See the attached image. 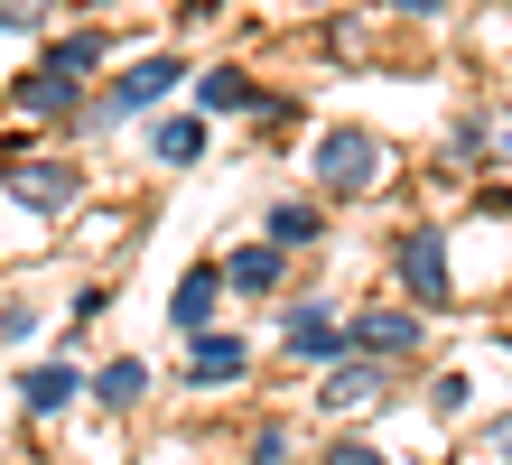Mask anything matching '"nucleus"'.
<instances>
[{
	"label": "nucleus",
	"mask_w": 512,
	"mask_h": 465,
	"mask_svg": "<svg viewBox=\"0 0 512 465\" xmlns=\"http://www.w3.org/2000/svg\"><path fill=\"white\" fill-rule=\"evenodd\" d=\"M243 372H252V345H243V335H215V326H205L196 345H187V382H243Z\"/></svg>",
	"instance_id": "8"
},
{
	"label": "nucleus",
	"mask_w": 512,
	"mask_h": 465,
	"mask_svg": "<svg viewBox=\"0 0 512 465\" xmlns=\"http://www.w3.org/2000/svg\"><path fill=\"white\" fill-rule=\"evenodd\" d=\"M47 66L84 84V75H94V66H103V38H84V28H75V38H56V47H47Z\"/></svg>",
	"instance_id": "17"
},
{
	"label": "nucleus",
	"mask_w": 512,
	"mask_h": 465,
	"mask_svg": "<svg viewBox=\"0 0 512 465\" xmlns=\"http://www.w3.org/2000/svg\"><path fill=\"white\" fill-rule=\"evenodd\" d=\"M280 242H243V252H233L224 261V279H233V289H243V298H270V289H280Z\"/></svg>",
	"instance_id": "11"
},
{
	"label": "nucleus",
	"mask_w": 512,
	"mask_h": 465,
	"mask_svg": "<svg viewBox=\"0 0 512 465\" xmlns=\"http://www.w3.org/2000/svg\"><path fill=\"white\" fill-rule=\"evenodd\" d=\"M177 84H187V66H177V56H140L131 75H112V93H103V121H140V112H159Z\"/></svg>",
	"instance_id": "2"
},
{
	"label": "nucleus",
	"mask_w": 512,
	"mask_h": 465,
	"mask_svg": "<svg viewBox=\"0 0 512 465\" xmlns=\"http://www.w3.org/2000/svg\"><path fill=\"white\" fill-rule=\"evenodd\" d=\"M10 103H19V112H38V121H66V112H84V84H75V75H56V66H28V75L10 84Z\"/></svg>",
	"instance_id": "7"
},
{
	"label": "nucleus",
	"mask_w": 512,
	"mask_h": 465,
	"mask_svg": "<svg viewBox=\"0 0 512 465\" xmlns=\"http://www.w3.org/2000/svg\"><path fill=\"white\" fill-rule=\"evenodd\" d=\"M345 345H354V354H373V363L419 354V307H364V317L345 326Z\"/></svg>",
	"instance_id": "4"
},
{
	"label": "nucleus",
	"mask_w": 512,
	"mask_h": 465,
	"mask_svg": "<svg viewBox=\"0 0 512 465\" xmlns=\"http://www.w3.org/2000/svg\"><path fill=\"white\" fill-rule=\"evenodd\" d=\"M140 391H149V363H131V354L94 372V400H103V410H131V400H140Z\"/></svg>",
	"instance_id": "15"
},
{
	"label": "nucleus",
	"mask_w": 512,
	"mask_h": 465,
	"mask_svg": "<svg viewBox=\"0 0 512 465\" xmlns=\"http://www.w3.org/2000/svg\"><path fill=\"white\" fill-rule=\"evenodd\" d=\"M373 400H382V363H373V354H354L345 372H326L317 410H373Z\"/></svg>",
	"instance_id": "9"
},
{
	"label": "nucleus",
	"mask_w": 512,
	"mask_h": 465,
	"mask_svg": "<svg viewBox=\"0 0 512 465\" xmlns=\"http://www.w3.org/2000/svg\"><path fill=\"white\" fill-rule=\"evenodd\" d=\"M0 177H10V196H28L38 214H66V205H75V168H66V159H10Z\"/></svg>",
	"instance_id": "6"
},
{
	"label": "nucleus",
	"mask_w": 512,
	"mask_h": 465,
	"mask_svg": "<svg viewBox=\"0 0 512 465\" xmlns=\"http://www.w3.org/2000/svg\"><path fill=\"white\" fill-rule=\"evenodd\" d=\"M317 465H391V456H382V447H364V438H336Z\"/></svg>",
	"instance_id": "19"
},
{
	"label": "nucleus",
	"mask_w": 512,
	"mask_h": 465,
	"mask_svg": "<svg viewBox=\"0 0 512 465\" xmlns=\"http://www.w3.org/2000/svg\"><path fill=\"white\" fill-rule=\"evenodd\" d=\"M485 447H494V456H512V419H494V438H485Z\"/></svg>",
	"instance_id": "21"
},
{
	"label": "nucleus",
	"mask_w": 512,
	"mask_h": 465,
	"mask_svg": "<svg viewBox=\"0 0 512 465\" xmlns=\"http://www.w3.org/2000/svg\"><path fill=\"white\" fill-rule=\"evenodd\" d=\"M280 345H289L298 363H336V354H354V345H345V317H336V307H326V298L289 307V335H280Z\"/></svg>",
	"instance_id": "5"
},
{
	"label": "nucleus",
	"mask_w": 512,
	"mask_h": 465,
	"mask_svg": "<svg viewBox=\"0 0 512 465\" xmlns=\"http://www.w3.org/2000/svg\"><path fill=\"white\" fill-rule=\"evenodd\" d=\"M215 298H224V270H215V261H196L187 279H177V326H187V335H205V317H215Z\"/></svg>",
	"instance_id": "12"
},
{
	"label": "nucleus",
	"mask_w": 512,
	"mask_h": 465,
	"mask_svg": "<svg viewBox=\"0 0 512 465\" xmlns=\"http://www.w3.org/2000/svg\"><path fill=\"white\" fill-rule=\"evenodd\" d=\"M47 10H56V0H0V28H10V38H19V28H47Z\"/></svg>",
	"instance_id": "18"
},
{
	"label": "nucleus",
	"mask_w": 512,
	"mask_h": 465,
	"mask_svg": "<svg viewBox=\"0 0 512 465\" xmlns=\"http://www.w3.org/2000/svg\"><path fill=\"white\" fill-rule=\"evenodd\" d=\"M149 149H159L168 168H187L196 149H205V112H177V121H159V131H149Z\"/></svg>",
	"instance_id": "14"
},
{
	"label": "nucleus",
	"mask_w": 512,
	"mask_h": 465,
	"mask_svg": "<svg viewBox=\"0 0 512 465\" xmlns=\"http://www.w3.org/2000/svg\"><path fill=\"white\" fill-rule=\"evenodd\" d=\"M326 233V214L308 205V196H289V205H270V242H280V252H289V242H317Z\"/></svg>",
	"instance_id": "16"
},
{
	"label": "nucleus",
	"mask_w": 512,
	"mask_h": 465,
	"mask_svg": "<svg viewBox=\"0 0 512 465\" xmlns=\"http://www.w3.org/2000/svg\"><path fill=\"white\" fill-rule=\"evenodd\" d=\"M84 382H75V372L66 363H38V372H28V382H19V400H28V410H38V419H56V410H66V400H75Z\"/></svg>",
	"instance_id": "13"
},
{
	"label": "nucleus",
	"mask_w": 512,
	"mask_h": 465,
	"mask_svg": "<svg viewBox=\"0 0 512 465\" xmlns=\"http://www.w3.org/2000/svg\"><path fill=\"white\" fill-rule=\"evenodd\" d=\"M308 177L326 186V196H364V186L382 177V140H373V131H354V121H336V131H317Z\"/></svg>",
	"instance_id": "1"
},
{
	"label": "nucleus",
	"mask_w": 512,
	"mask_h": 465,
	"mask_svg": "<svg viewBox=\"0 0 512 465\" xmlns=\"http://www.w3.org/2000/svg\"><path fill=\"white\" fill-rule=\"evenodd\" d=\"M196 112H261V84L243 66H205L196 75Z\"/></svg>",
	"instance_id": "10"
},
{
	"label": "nucleus",
	"mask_w": 512,
	"mask_h": 465,
	"mask_svg": "<svg viewBox=\"0 0 512 465\" xmlns=\"http://www.w3.org/2000/svg\"><path fill=\"white\" fill-rule=\"evenodd\" d=\"M391 10H401V19H429V10H447V0H391Z\"/></svg>",
	"instance_id": "20"
},
{
	"label": "nucleus",
	"mask_w": 512,
	"mask_h": 465,
	"mask_svg": "<svg viewBox=\"0 0 512 465\" xmlns=\"http://www.w3.org/2000/svg\"><path fill=\"white\" fill-rule=\"evenodd\" d=\"M391 270H401V289H410L419 307H447V289H457V279H447V242H438V233H401V242H391Z\"/></svg>",
	"instance_id": "3"
}]
</instances>
